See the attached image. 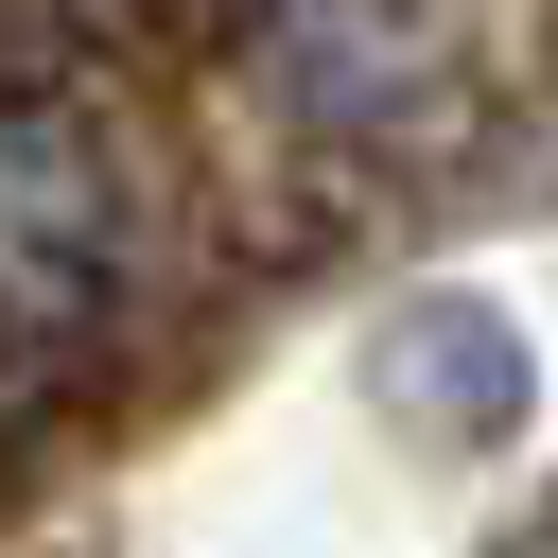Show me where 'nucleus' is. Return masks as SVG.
Wrapping results in <instances>:
<instances>
[{
	"label": "nucleus",
	"mask_w": 558,
	"mask_h": 558,
	"mask_svg": "<svg viewBox=\"0 0 558 558\" xmlns=\"http://www.w3.org/2000/svg\"><path fill=\"white\" fill-rule=\"evenodd\" d=\"M87 279H105V174H87L70 122H17L0 105V331L70 314Z\"/></svg>",
	"instance_id": "obj_1"
}]
</instances>
